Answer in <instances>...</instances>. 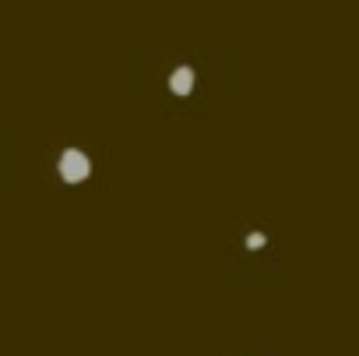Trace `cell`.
Here are the masks:
<instances>
[{
  "label": "cell",
  "mask_w": 359,
  "mask_h": 356,
  "mask_svg": "<svg viewBox=\"0 0 359 356\" xmlns=\"http://www.w3.org/2000/svg\"><path fill=\"white\" fill-rule=\"evenodd\" d=\"M57 176H60V184H67V187L85 184L88 176H92V159H88V152L78 148V145H67V148L57 155Z\"/></svg>",
  "instance_id": "obj_1"
},
{
  "label": "cell",
  "mask_w": 359,
  "mask_h": 356,
  "mask_svg": "<svg viewBox=\"0 0 359 356\" xmlns=\"http://www.w3.org/2000/svg\"><path fill=\"white\" fill-rule=\"evenodd\" d=\"M165 88H169V95H176V99H191L194 88H198V71H194L191 64L172 67L169 78H165Z\"/></svg>",
  "instance_id": "obj_2"
},
{
  "label": "cell",
  "mask_w": 359,
  "mask_h": 356,
  "mask_svg": "<svg viewBox=\"0 0 359 356\" xmlns=\"http://www.w3.org/2000/svg\"><path fill=\"white\" fill-rule=\"evenodd\" d=\"M243 247H247V251H261V247H268V233H264V230H250L247 240H243Z\"/></svg>",
  "instance_id": "obj_3"
}]
</instances>
